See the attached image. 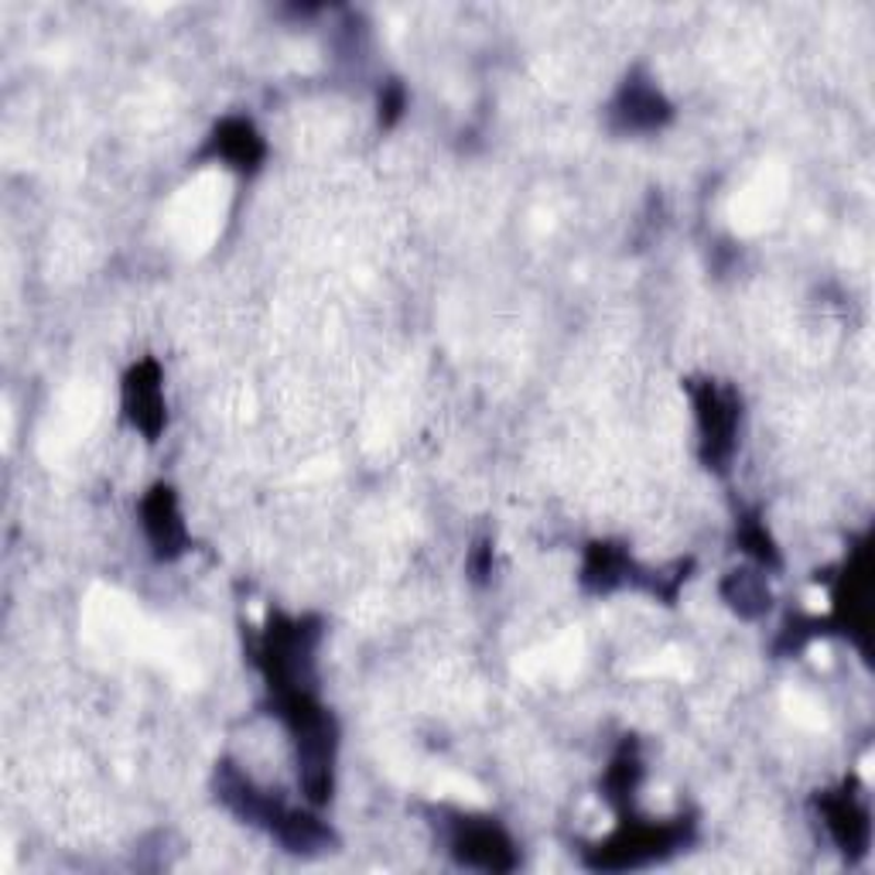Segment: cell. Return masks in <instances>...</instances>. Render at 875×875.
Returning a JSON list of instances; mask_svg holds the SVG:
<instances>
[{
  "instance_id": "obj_1",
  "label": "cell",
  "mask_w": 875,
  "mask_h": 875,
  "mask_svg": "<svg viewBox=\"0 0 875 875\" xmlns=\"http://www.w3.org/2000/svg\"><path fill=\"white\" fill-rule=\"evenodd\" d=\"M459 859L479 868H510L514 855H510V841L503 838V831L483 825V828H469L459 838Z\"/></svg>"
},
{
  "instance_id": "obj_2",
  "label": "cell",
  "mask_w": 875,
  "mask_h": 875,
  "mask_svg": "<svg viewBox=\"0 0 875 875\" xmlns=\"http://www.w3.org/2000/svg\"><path fill=\"white\" fill-rule=\"evenodd\" d=\"M701 425H704V435H709V445L712 451H722L728 448V438H732V428H736V411L728 407L725 398H718L715 390L704 393L701 401Z\"/></svg>"
},
{
  "instance_id": "obj_3",
  "label": "cell",
  "mask_w": 875,
  "mask_h": 875,
  "mask_svg": "<svg viewBox=\"0 0 875 875\" xmlns=\"http://www.w3.org/2000/svg\"><path fill=\"white\" fill-rule=\"evenodd\" d=\"M145 514H148V530H151L154 544L175 548L182 541V523L175 517V503H172V496H168V490L154 493V499L145 506Z\"/></svg>"
},
{
  "instance_id": "obj_4",
  "label": "cell",
  "mask_w": 875,
  "mask_h": 875,
  "mask_svg": "<svg viewBox=\"0 0 875 875\" xmlns=\"http://www.w3.org/2000/svg\"><path fill=\"white\" fill-rule=\"evenodd\" d=\"M134 390V417H137V425L145 428V431H154L161 425V393H158V383H145L140 380V373L134 377L130 383Z\"/></svg>"
}]
</instances>
